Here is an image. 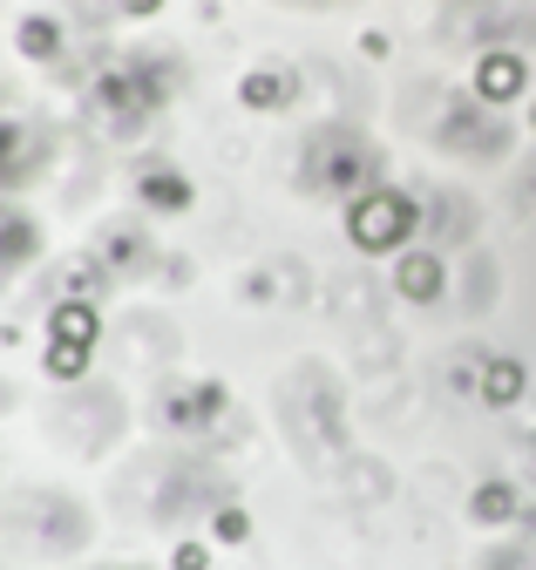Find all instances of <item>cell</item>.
Returning a JSON list of instances; mask_svg holds the SVG:
<instances>
[{
    "mask_svg": "<svg viewBox=\"0 0 536 570\" xmlns=\"http://www.w3.org/2000/svg\"><path fill=\"white\" fill-rule=\"evenodd\" d=\"M529 122H536V109H529Z\"/></svg>",
    "mask_w": 536,
    "mask_h": 570,
    "instance_id": "obj_19",
    "label": "cell"
},
{
    "mask_svg": "<svg viewBox=\"0 0 536 570\" xmlns=\"http://www.w3.org/2000/svg\"><path fill=\"white\" fill-rule=\"evenodd\" d=\"M415 232H421V204L408 190H394V184H374V190H360L347 204V238L360 252H400Z\"/></svg>",
    "mask_w": 536,
    "mask_h": 570,
    "instance_id": "obj_1",
    "label": "cell"
},
{
    "mask_svg": "<svg viewBox=\"0 0 536 570\" xmlns=\"http://www.w3.org/2000/svg\"><path fill=\"white\" fill-rule=\"evenodd\" d=\"M211 537H218V543H251V517H245L238 503H225V510L211 517Z\"/></svg>",
    "mask_w": 536,
    "mask_h": 570,
    "instance_id": "obj_14",
    "label": "cell"
},
{
    "mask_svg": "<svg viewBox=\"0 0 536 570\" xmlns=\"http://www.w3.org/2000/svg\"><path fill=\"white\" fill-rule=\"evenodd\" d=\"M496 570H516V563H496Z\"/></svg>",
    "mask_w": 536,
    "mask_h": 570,
    "instance_id": "obj_18",
    "label": "cell"
},
{
    "mask_svg": "<svg viewBox=\"0 0 536 570\" xmlns=\"http://www.w3.org/2000/svg\"><path fill=\"white\" fill-rule=\"evenodd\" d=\"M523 89H529V68H523L516 48H489V55L476 61V96H483V102H516Z\"/></svg>",
    "mask_w": 536,
    "mask_h": 570,
    "instance_id": "obj_4",
    "label": "cell"
},
{
    "mask_svg": "<svg viewBox=\"0 0 536 570\" xmlns=\"http://www.w3.org/2000/svg\"><path fill=\"white\" fill-rule=\"evenodd\" d=\"M468 517H476L483 530H503V523H516V517H523V495H516V482H483L476 495H468Z\"/></svg>",
    "mask_w": 536,
    "mask_h": 570,
    "instance_id": "obj_10",
    "label": "cell"
},
{
    "mask_svg": "<svg viewBox=\"0 0 536 570\" xmlns=\"http://www.w3.org/2000/svg\"><path fill=\"white\" fill-rule=\"evenodd\" d=\"M394 285H400V299L435 306V299L448 293V265H441V252H400V265H394Z\"/></svg>",
    "mask_w": 536,
    "mask_h": 570,
    "instance_id": "obj_3",
    "label": "cell"
},
{
    "mask_svg": "<svg viewBox=\"0 0 536 570\" xmlns=\"http://www.w3.org/2000/svg\"><path fill=\"white\" fill-rule=\"evenodd\" d=\"M34 258V225L28 210H8V265H28Z\"/></svg>",
    "mask_w": 536,
    "mask_h": 570,
    "instance_id": "obj_13",
    "label": "cell"
},
{
    "mask_svg": "<svg viewBox=\"0 0 536 570\" xmlns=\"http://www.w3.org/2000/svg\"><path fill=\"white\" fill-rule=\"evenodd\" d=\"M137 197H143L150 210H163V218H177V210L197 204V184H190L177 164H143V170H137Z\"/></svg>",
    "mask_w": 536,
    "mask_h": 570,
    "instance_id": "obj_6",
    "label": "cell"
},
{
    "mask_svg": "<svg viewBox=\"0 0 536 570\" xmlns=\"http://www.w3.org/2000/svg\"><path fill=\"white\" fill-rule=\"evenodd\" d=\"M170 570H211V543H197V537L177 543V550H170Z\"/></svg>",
    "mask_w": 536,
    "mask_h": 570,
    "instance_id": "obj_16",
    "label": "cell"
},
{
    "mask_svg": "<svg viewBox=\"0 0 536 570\" xmlns=\"http://www.w3.org/2000/svg\"><path fill=\"white\" fill-rule=\"evenodd\" d=\"M89 353L96 346H61V340H48V374L54 381H82L89 374Z\"/></svg>",
    "mask_w": 536,
    "mask_h": 570,
    "instance_id": "obj_12",
    "label": "cell"
},
{
    "mask_svg": "<svg viewBox=\"0 0 536 570\" xmlns=\"http://www.w3.org/2000/svg\"><path fill=\"white\" fill-rule=\"evenodd\" d=\"M109 8H116V14H129V21H143V14H157V8H163V0H109Z\"/></svg>",
    "mask_w": 536,
    "mask_h": 570,
    "instance_id": "obj_17",
    "label": "cell"
},
{
    "mask_svg": "<svg viewBox=\"0 0 536 570\" xmlns=\"http://www.w3.org/2000/svg\"><path fill=\"white\" fill-rule=\"evenodd\" d=\"M14 41H21V55H28V61H54V55H61V21L28 14V21L14 28Z\"/></svg>",
    "mask_w": 536,
    "mask_h": 570,
    "instance_id": "obj_11",
    "label": "cell"
},
{
    "mask_svg": "<svg viewBox=\"0 0 536 570\" xmlns=\"http://www.w3.org/2000/svg\"><path fill=\"white\" fill-rule=\"evenodd\" d=\"M96 333H102L96 299H61L48 313V340H61V346H96Z\"/></svg>",
    "mask_w": 536,
    "mask_h": 570,
    "instance_id": "obj_8",
    "label": "cell"
},
{
    "mask_svg": "<svg viewBox=\"0 0 536 570\" xmlns=\"http://www.w3.org/2000/svg\"><path fill=\"white\" fill-rule=\"evenodd\" d=\"M529 394V367L516 361V353H496V361H483V401L489 407H516Z\"/></svg>",
    "mask_w": 536,
    "mask_h": 570,
    "instance_id": "obj_9",
    "label": "cell"
},
{
    "mask_svg": "<svg viewBox=\"0 0 536 570\" xmlns=\"http://www.w3.org/2000/svg\"><path fill=\"white\" fill-rule=\"evenodd\" d=\"M374 150L367 142H354V136H312V164H306V177L319 184V190H340L347 204L360 197V190H374Z\"/></svg>",
    "mask_w": 536,
    "mask_h": 570,
    "instance_id": "obj_2",
    "label": "cell"
},
{
    "mask_svg": "<svg viewBox=\"0 0 536 570\" xmlns=\"http://www.w3.org/2000/svg\"><path fill=\"white\" fill-rule=\"evenodd\" d=\"M61 293H69V299H96L102 293V265H69V272H61Z\"/></svg>",
    "mask_w": 536,
    "mask_h": 570,
    "instance_id": "obj_15",
    "label": "cell"
},
{
    "mask_svg": "<svg viewBox=\"0 0 536 570\" xmlns=\"http://www.w3.org/2000/svg\"><path fill=\"white\" fill-rule=\"evenodd\" d=\"M292 96H299V76H292V68H251V76L238 82V102L258 109V116H265V109H286Z\"/></svg>",
    "mask_w": 536,
    "mask_h": 570,
    "instance_id": "obj_7",
    "label": "cell"
},
{
    "mask_svg": "<svg viewBox=\"0 0 536 570\" xmlns=\"http://www.w3.org/2000/svg\"><path fill=\"white\" fill-rule=\"evenodd\" d=\"M225 401H231V394H225L218 381H190V387H177V394L163 401V421L190 435V428H211V421L225 414Z\"/></svg>",
    "mask_w": 536,
    "mask_h": 570,
    "instance_id": "obj_5",
    "label": "cell"
}]
</instances>
